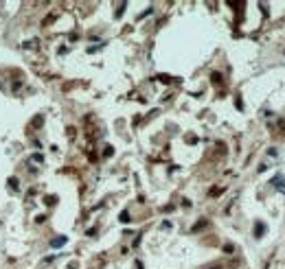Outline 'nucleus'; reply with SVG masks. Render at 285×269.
<instances>
[{
    "mask_svg": "<svg viewBox=\"0 0 285 269\" xmlns=\"http://www.w3.org/2000/svg\"><path fill=\"white\" fill-rule=\"evenodd\" d=\"M263 232H266V226H263V223H257V228H254V236H261Z\"/></svg>",
    "mask_w": 285,
    "mask_h": 269,
    "instance_id": "f03ea898",
    "label": "nucleus"
},
{
    "mask_svg": "<svg viewBox=\"0 0 285 269\" xmlns=\"http://www.w3.org/2000/svg\"><path fill=\"white\" fill-rule=\"evenodd\" d=\"M222 192H224L222 188H213V190H211V197H217V195H222Z\"/></svg>",
    "mask_w": 285,
    "mask_h": 269,
    "instance_id": "39448f33",
    "label": "nucleus"
},
{
    "mask_svg": "<svg viewBox=\"0 0 285 269\" xmlns=\"http://www.w3.org/2000/svg\"><path fill=\"white\" fill-rule=\"evenodd\" d=\"M121 221H123V223H127V221H130V212H127V210H125V212H121Z\"/></svg>",
    "mask_w": 285,
    "mask_h": 269,
    "instance_id": "20e7f679",
    "label": "nucleus"
},
{
    "mask_svg": "<svg viewBox=\"0 0 285 269\" xmlns=\"http://www.w3.org/2000/svg\"><path fill=\"white\" fill-rule=\"evenodd\" d=\"M66 241H68L66 236H57V238H53L51 245H53V247H62V245H66Z\"/></svg>",
    "mask_w": 285,
    "mask_h": 269,
    "instance_id": "f257e3e1",
    "label": "nucleus"
},
{
    "mask_svg": "<svg viewBox=\"0 0 285 269\" xmlns=\"http://www.w3.org/2000/svg\"><path fill=\"white\" fill-rule=\"evenodd\" d=\"M9 186H11V188H18V177H11V180H9Z\"/></svg>",
    "mask_w": 285,
    "mask_h": 269,
    "instance_id": "423d86ee",
    "label": "nucleus"
},
{
    "mask_svg": "<svg viewBox=\"0 0 285 269\" xmlns=\"http://www.w3.org/2000/svg\"><path fill=\"white\" fill-rule=\"evenodd\" d=\"M204 226H206V219H200V221H198V226L193 228V232H198V230H202Z\"/></svg>",
    "mask_w": 285,
    "mask_h": 269,
    "instance_id": "7ed1b4c3",
    "label": "nucleus"
},
{
    "mask_svg": "<svg viewBox=\"0 0 285 269\" xmlns=\"http://www.w3.org/2000/svg\"><path fill=\"white\" fill-rule=\"evenodd\" d=\"M213 81H215V83H222V77L217 75V72H213Z\"/></svg>",
    "mask_w": 285,
    "mask_h": 269,
    "instance_id": "0eeeda50",
    "label": "nucleus"
}]
</instances>
